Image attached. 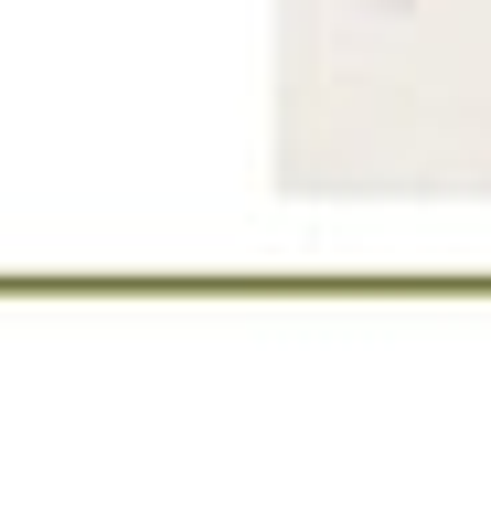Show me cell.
Returning a JSON list of instances; mask_svg holds the SVG:
<instances>
[{
    "mask_svg": "<svg viewBox=\"0 0 491 512\" xmlns=\"http://www.w3.org/2000/svg\"><path fill=\"white\" fill-rule=\"evenodd\" d=\"M374 11H417V0H374Z\"/></svg>",
    "mask_w": 491,
    "mask_h": 512,
    "instance_id": "6da1fadb",
    "label": "cell"
}]
</instances>
